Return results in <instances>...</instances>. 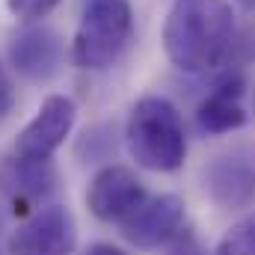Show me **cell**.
Returning a JSON list of instances; mask_svg holds the SVG:
<instances>
[{"instance_id":"6da1fadb","label":"cell","mask_w":255,"mask_h":255,"mask_svg":"<svg viewBox=\"0 0 255 255\" xmlns=\"http://www.w3.org/2000/svg\"><path fill=\"white\" fill-rule=\"evenodd\" d=\"M163 51L187 74H208L232 57L235 12L229 0H175L166 12Z\"/></svg>"},{"instance_id":"7a4b0ae2","label":"cell","mask_w":255,"mask_h":255,"mask_svg":"<svg viewBox=\"0 0 255 255\" xmlns=\"http://www.w3.org/2000/svg\"><path fill=\"white\" fill-rule=\"evenodd\" d=\"M125 142L136 166L148 172H175L187 157L184 119L163 95H145L130 107Z\"/></svg>"},{"instance_id":"3957f363","label":"cell","mask_w":255,"mask_h":255,"mask_svg":"<svg viewBox=\"0 0 255 255\" xmlns=\"http://www.w3.org/2000/svg\"><path fill=\"white\" fill-rule=\"evenodd\" d=\"M133 36L130 0H83L71 39V63L83 71H101L119 60Z\"/></svg>"},{"instance_id":"277c9868","label":"cell","mask_w":255,"mask_h":255,"mask_svg":"<svg viewBox=\"0 0 255 255\" xmlns=\"http://www.w3.org/2000/svg\"><path fill=\"white\" fill-rule=\"evenodd\" d=\"M77 223L63 205H45L24 217L9 235V255H74Z\"/></svg>"},{"instance_id":"5b68a950","label":"cell","mask_w":255,"mask_h":255,"mask_svg":"<svg viewBox=\"0 0 255 255\" xmlns=\"http://www.w3.org/2000/svg\"><path fill=\"white\" fill-rule=\"evenodd\" d=\"M74 119H77V107L68 95H48L39 104L36 116L15 136L12 151L27 160H51L57 148L68 139Z\"/></svg>"},{"instance_id":"8992f818","label":"cell","mask_w":255,"mask_h":255,"mask_svg":"<svg viewBox=\"0 0 255 255\" xmlns=\"http://www.w3.org/2000/svg\"><path fill=\"white\" fill-rule=\"evenodd\" d=\"M145 199L148 190L139 175L119 163L98 169L86 187V208L101 223H125Z\"/></svg>"},{"instance_id":"52a82bcc","label":"cell","mask_w":255,"mask_h":255,"mask_svg":"<svg viewBox=\"0 0 255 255\" xmlns=\"http://www.w3.org/2000/svg\"><path fill=\"white\" fill-rule=\"evenodd\" d=\"M122 226L128 244H133L136 250H157V247H169L184 229H187V214H184V202L172 193H160V196H148Z\"/></svg>"},{"instance_id":"ba28073f","label":"cell","mask_w":255,"mask_h":255,"mask_svg":"<svg viewBox=\"0 0 255 255\" xmlns=\"http://www.w3.org/2000/svg\"><path fill=\"white\" fill-rule=\"evenodd\" d=\"M54 184H57L54 160H27L18 157L15 151L0 160V193L15 205V211L18 208L24 214H30V208L36 211V202L54 190Z\"/></svg>"},{"instance_id":"9c48e42d","label":"cell","mask_w":255,"mask_h":255,"mask_svg":"<svg viewBox=\"0 0 255 255\" xmlns=\"http://www.w3.org/2000/svg\"><path fill=\"white\" fill-rule=\"evenodd\" d=\"M9 60L27 80H48L63 65V39L51 27H27L9 42Z\"/></svg>"},{"instance_id":"30bf717a","label":"cell","mask_w":255,"mask_h":255,"mask_svg":"<svg viewBox=\"0 0 255 255\" xmlns=\"http://www.w3.org/2000/svg\"><path fill=\"white\" fill-rule=\"evenodd\" d=\"M244 77H226L223 83L214 86V92H208L202 98V104L196 107V122L205 133H229L247 125L250 113L244 107Z\"/></svg>"},{"instance_id":"8fae6325","label":"cell","mask_w":255,"mask_h":255,"mask_svg":"<svg viewBox=\"0 0 255 255\" xmlns=\"http://www.w3.org/2000/svg\"><path fill=\"white\" fill-rule=\"evenodd\" d=\"M255 190V175L250 169H244L241 163H217L211 172V193L217 202L223 205H241L247 202Z\"/></svg>"},{"instance_id":"7c38bea8","label":"cell","mask_w":255,"mask_h":255,"mask_svg":"<svg viewBox=\"0 0 255 255\" xmlns=\"http://www.w3.org/2000/svg\"><path fill=\"white\" fill-rule=\"evenodd\" d=\"M214 255H255V214L238 220L220 238Z\"/></svg>"},{"instance_id":"4fadbf2b","label":"cell","mask_w":255,"mask_h":255,"mask_svg":"<svg viewBox=\"0 0 255 255\" xmlns=\"http://www.w3.org/2000/svg\"><path fill=\"white\" fill-rule=\"evenodd\" d=\"M63 0H6V9H9V15L15 18V21H21V24H36V21H42V18H48L57 6H60Z\"/></svg>"},{"instance_id":"5bb4252c","label":"cell","mask_w":255,"mask_h":255,"mask_svg":"<svg viewBox=\"0 0 255 255\" xmlns=\"http://www.w3.org/2000/svg\"><path fill=\"white\" fill-rule=\"evenodd\" d=\"M169 255H208V250L202 247V241L193 235L190 229H184V232L169 244Z\"/></svg>"},{"instance_id":"9a60e30c","label":"cell","mask_w":255,"mask_h":255,"mask_svg":"<svg viewBox=\"0 0 255 255\" xmlns=\"http://www.w3.org/2000/svg\"><path fill=\"white\" fill-rule=\"evenodd\" d=\"M12 107H15V86H12L9 71L3 68V63H0V122L12 113Z\"/></svg>"},{"instance_id":"2e32d148","label":"cell","mask_w":255,"mask_h":255,"mask_svg":"<svg viewBox=\"0 0 255 255\" xmlns=\"http://www.w3.org/2000/svg\"><path fill=\"white\" fill-rule=\"evenodd\" d=\"M83 255H130V253L122 250V247H116V244H92Z\"/></svg>"},{"instance_id":"e0dca14e","label":"cell","mask_w":255,"mask_h":255,"mask_svg":"<svg viewBox=\"0 0 255 255\" xmlns=\"http://www.w3.org/2000/svg\"><path fill=\"white\" fill-rule=\"evenodd\" d=\"M244 12H250V15H255V0H235Z\"/></svg>"}]
</instances>
